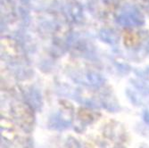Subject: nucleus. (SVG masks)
Instances as JSON below:
<instances>
[{"mask_svg":"<svg viewBox=\"0 0 149 148\" xmlns=\"http://www.w3.org/2000/svg\"><path fill=\"white\" fill-rule=\"evenodd\" d=\"M141 148H146V147H141Z\"/></svg>","mask_w":149,"mask_h":148,"instance_id":"f257e3e1","label":"nucleus"}]
</instances>
